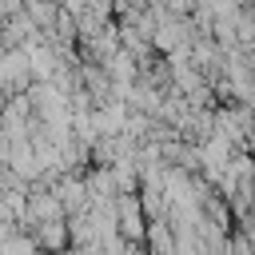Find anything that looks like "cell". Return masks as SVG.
<instances>
[{
	"label": "cell",
	"mask_w": 255,
	"mask_h": 255,
	"mask_svg": "<svg viewBox=\"0 0 255 255\" xmlns=\"http://www.w3.org/2000/svg\"><path fill=\"white\" fill-rule=\"evenodd\" d=\"M116 223H120V235L128 243H139L143 239V211H139V199L135 195H120L116 199Z\"/></svg>",
	"instance_id": "1"
},
{
	"label": "cell",
	"mask_w": 255,
	"mask_h": 255,
	"mask_svg": "<svg viewBox=\"0 0 255 255\" xmlns=\"http://www.w3.org/2000/svg\"><path fill=\"white\" fill-rule=\"evenodd\" d=\"M32 247H40L44 255H56L68 247V227L64 219H52V223H36L32 227Z\"/></svg>",
	"instance_id": "2"
}]
</instances>
